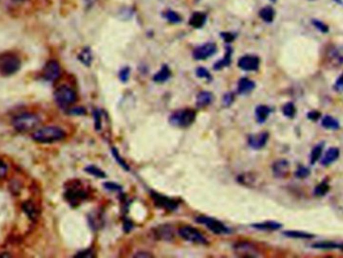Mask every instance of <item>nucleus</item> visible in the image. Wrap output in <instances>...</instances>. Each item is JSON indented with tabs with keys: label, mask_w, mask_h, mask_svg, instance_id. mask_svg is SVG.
I'll return each mask as SVG.
<instances>
[{
	"label": "nucleus",
	"mask_w": 343,
	"mask_h": 258,
	"mask_svg": "<svg viewBox=\"0 0 343 258\" xmlns=\"http://www.w3.org/2000/svg\"><path fill=\"white\" fill-rule=\"evenodd\" d=\"M89 197V191L80 180H73L65 185L64 198L73 207H78Z\"/></svg>",
	"instance_id": "1"
},
{
	"label": "nucleus",
	"mask_w": 343,
	"mask_h": 258,
	"mask_svg": "<svg viewBox=\"0 0 343 258\" xmlns=\"http://www.w3.org/2000/svg\"><path fill=\"white\" fill-rule=\"evenodd\" d=\"M65 137V132L57 126H46L37 129L33 134L32 138L38 143H54L62 140Z\"/></svg>",
	"instance_id": "2"
},
{
	"label": "nucleus",
	"mask_w": 343,
	"mask_h": 258,
	"mask_svg": "<svg viewBox=\"0 0 343 258\" xmlns=\"http://www.w3.org/2000/svg\"><path fill=\"white\" fill-rule=\"evenodd\" d=\"M21 67L19 57L12 52H4L0 54V74L10 76L16 73Z\"/></svg>",
	"instance_id": "3"
},
{
	"label": "nucleus",
	"mask_w": 343,
	"mask_h": 258,
	"mask_svg": "<svg viewBox=\"0 0 343 258\" xmlns=\"http://www.w3.org/2000/svg\"><path fill=\"white\" fill-rule=\"evenodd\" d=\"M77 98L76 91L68 85H61L54 91V100L62 109L72 106L77 101Z\"/></svg>",
	"instance_id": "4"
},
{
	"label": "nucleus",
	"mask_w": 343,
	"mask_h": 258,
	"mask_svg": "<svg viewBox=\"0 0 343 258\" xmlns=\"http://www.w3.org/2000/svg\"><path fill=\"white\" fill-rule=\"evenodd\" d=\"M40 118L37 115L24 113L16 116L12 121V125L15 130L25 133L37 128L40 125Z\"/></svg>",
	"instance_id": "5"
},
{
	"label": "nucleus",
	"mask_w": 343,
	"mask_h": 258,
	"mask_svg": "<svg viewBox=\"0 0 343 258\" xmlns=\"http://www.w3.org/2000/svg\"><path fill=\"white\" fill-rule=\"evenodd\" d=\"M196 120V111L194 109H182L175 111L169 117V122L174 127L187 128Z\"/></svg>",
	"instance_id": "6"
},
{
	"label": "nucleus",
	"mask_w": 343,
	"mask_h": 258,
	"mask_svg": "<svg viewBox=\"0 0 343 258\" xmlns=\"http://www.w3.org/2000/svg\"><path fill=\"white\" fill-rule=\"evenodd\" d=\"M196 222L205 225L207 227L209 230H211L212 232H214L215 234H227L230 233V229L228 227L225 226V224H223L221 221L212 218V217H208V216H198L196 218Z\"/></svg>",
	"instance_id": "7"
},
{
	"label": "nucleus",
	"mask_w": 343,
	"mask_h": 258,
	"mask_svg": "<svg viewBox=\"0 0 343 258\" xmlns=\"http://www.w3.org/2000/svg\"><path fill=\"white\" fill-rule=\"evenodd\" d=\"M179 235L186 241L197 244H208V240L196 228L191 226H183L179 229Z\"/></svg>",
	"instance_id": "8"
},
{
	"label": "nucleus",
	"mask_w": 343,
	"mask_h": 258,
	"mask_svg": "<svg viewBox=\"0 0 343 258\" xmlns=\"http://www.w3.org/2000/svg\"><path fill=\"white\" fill-rule=\"evenodd\" d=\"M151 195L153 197L155 204L162 209H166L169 211H175L179 207V202L172 199V198H169L165 195H162V194H160L158 192H154V191L151 192Z\"/></svg>",
	"instance_id": "9"
},
{
	"label": "nucleus",
	"mask_w": 343,
	"mask_h": 258,
	"mask_svg": "<svg viewBox=\"0 0 343 258\" xmlns=\"http://www.w3.org/2000/svg\"><path fill=\"white\" fill-rule=\"evenodd\" d=\"M61 74V68L57 61L49 60L42 69V77L47 81H55Z\"/></svg>",
	"instance_id": "10"
},
{
	"label": "nucleus",
	"mask_w": 343,
	"mask_h": 258,
	"mask_svg": "<svg viewBox=\"0 0 343 258\" xmlns=\"http://www.w3.org/2000/svg\"><path fill=\"white\" fill-rule=\"evenodd\" d=\"M216 51H217L216 44L209 42V43H206L197 47L193 52V56L197 60H204L214 55Z\"/></svg>",
	"instance_id": "11"
},
{
	"label": "nucleus",
	"mask_w": 343,
	"mask_h": 258,
	"mask_svg": "<svg viewBox=\"0 0 343 258\" xmlns=\"http://www.w3.org/2000/svg\"><path fill=\"white\" fill-rule=\"evenodd\" d=\"M259 65L260 59L255 55L242 56L238 61V66L244 71H257Z\"/></svg>",
	"instance_id": "12"
},
{
	"label": "nucleus",
	"mask_w": 343,
	"mask_h": 258,
	"mask_svg": "<svg viewBox=\"0 0 343 258\" xmlns=\"http://www.w3.org/2000/svg\"><path fill=\"white\" fill-rule=\"evenodd\" d=\"M290 164L286 159H279L272 165L273 174L277 178H285L289 174Z\"/></svg>",
	"instance_id": "13"
},
{
	"label": "nucleus",
	"mask_w": 343,
	"mask_h": 258,
	"mask_svg": "<svg viewBox=\"0 0 343 258\" xmlns=\"http://www.w3.org/2000/svg\"><path fill=\"white\" fill-rule=\"evenodd\" d=\"M154 235L159 240H165V241H171L174 239V228L169 224H162L154 228Z\"/></svg>",
	"instance_id": "14"
},
{
	"label": "nucleus",
	"mask_w": 343,
	"mask_h": 258,
	"mask_svg": "<svg viewBox=\"0 0 343 258\" xmlns=\"http://www.w3.org/2000/svg\"><path fill=\"white\" fill-rule=\"evenodd\" d=\"M268 139H269V133L261 132L258 134L250 135L248 138V144L251 148L255 150H259V149H262L266 145Z\"/></svg>",
	"instance_id": "15"
},
{
	"label": "nucleus",
	"mask_w": 343,
	"mask_h": 258,
	"mask_svg": "<svg viewBox=\"0 0 343 258\" xmlns=\"http://www.w3.org/2000/svg\"><path fill=\"white\" fill-rule=\"evenodd\" d=\"M234 249L240 257H256L255 248L249 242H239L234 245Z\"/></svg>",
	"instance_id": "16"
},
{
	"label": "nucleus",
	"mask_w": 343,
	"mask_h": 258,
	"mask_svg": "<svg viewBox=\"0 0 343 258\" xmlns=\"http://www.w3.org/2000/svg\"><path fill=\"white\" fill-rule=\"evenodd\" d=\"M255 82L248 79V78H241L238 82V86H237V91L239 94L245 95L250 93L251 91L254 90L255 88Z\"/></svg>",
	"instance_id": "17"
},
{
	"label": "nucleus",
	"mask_w": 343,
	"mask_h": 258,
	"mask_svg": "<svg viewBox=\"0 0 343 258\" xmlns=\"http://www.w3.org/2000/svg\"><path fill=\"white\" fill-rule=\"evenodd\" d=\"M214 100V95L209 92V91H201L198 95H197V99H196V104L199 108H203V107H207L209 106Z\"/></svg>",
	"instance_id": "18"
},
{
	"label": "nucleus",
	"mask_w": 343,
	"mask_h": 258,
	"mask_svg": "<svg viewBox=\"0 0 343 258\" xmlns=\"http://www.w3.org/2000/svg\"><path fill=\"white\" fill-rule=\"evenodd\" d=\"M253 228L258 230H264V231H274L278 230L282 227V224L276 221H265L261 223H254L251 225Z\"/></svg>",
	"instance_id": "19"
},
{
	"label": "nucleus",
	"mask_w": 343,
	"mask_h": 258,
	"mask_svg": "<svg viewBox=\"0 0 343 258\" xmlns=\"http://www.w3.org/2000/svg\"><path fill=\"white\" fill-rule=\"evenodd\" d=\"M339 154H340L339 148H337V147H331V148H329V149L326 151L324 157L322 158L321 164L324 165V166L330 165L331 163H333L334 161H336V160L338 159Z\"/></svg>",
	"instance_id": "20"
},
{
	"label": "nucleus",
	"mask_w": 343,
	"mask_h": 258,
	"mask_svg": "<svg viewBox=\"0 0 343 258\" xmlns=\"http://www.w3.org/2000/svg\"><path fill=\"white\" fill-rule=\"evenodd\" d=\"M328 58L334 66L342 65L343 64V46H338L332 49L330 51Z\"/></svg>",
	"instance_id": "21"
},
{
	"label": "nucleus",
	"mask_w": 343,
	"mask_h": 258,
	"mask_svg": "<svg viewBox=\"0 0 343 258\" xmlns=\"http://www.w3.org/2000/svg\"><path fill=\"white\" fill-rule=\"evenodd\" d=\"M271 113V108L266 105H258L255 109V115L258 123H264Z\"/></svg>",
	"instance_id": "22"
},
{
	"label": "nucleus",
	"mask_w": 343,
	"mask_h": 258,
	"mask_svg": "<svg viewBox=\"0 0 343 258\" xmlns=\"http://www.w3.org/2000/svg\"><path fill=\"white\" fill-rule=\"evenodd\" d=\"M171 77V70L168 67V65H163L162 68L160 69V71L154 75L153 79L155 82L158 83H163L166 82L169 78Z\"/></svg>",
	"instance_id": "23"
},
{
	"label": "nucleus",
	"mask_w": 343,
	"mask_h": 258,
	"mask_svg": "<svg viewBox=\"0 0 343 258\" xmlns=\"http://www.w3.org/2000/svg\"><path fill=\"white\" fill-rule=\"evenodd\" d=\"M283 234L287 237H290V238H299V239H312V238H314L313 234H311L309 232H305V231H298V230L284 231Z\"/></svg>",
	"instance_id": "24"
},
{
	"label": "nucleus",
	"mask_w": 343,
	"mask_h": 258,
	"mask_svg": "<svg viewBox=\"0 0 343 258\" xmlns=\"http://www.w3.org/2000/svg\"><path fill=\"white\" fill-rule=\"evenodd\" d=\"M321 124L326 129H333V130H335V129H339V127H340L339 122L335 118H333L332 116H329V115H326V116L323 117V119L321 121Z\"/></svg>",
	"instance_id": "25"
},
{
	"label": "nucleus",
	"mask_w": 343,
	"mask_h": 258,
	"mask_svg": "<svg viewBox=\"0 0 343 258\" xmlns=\"http://www.w3.org/2000/svg\"><path fill=\"white\" fill-rule=\"evenodd\" d=\"M206 22V15L201 12L195 13L190 20V24L195 28H201Z\"/></svg>",
	"instance_id": "26"
},
{
	"label": "nucleus",
	"mask_w": 343,
	"mask_h": 258,
	"mask_svg": "<svg viewBox=\"0 0 343 258\" xmlns=\"http://www.w3.org/2000/svg\"><path fill=\"white\" fill-rule=\"evenodd\" d=\"M23 209L26 212V214L28 215V217L31 220H36L38 217V210L37 207L32 203V202H25L23 204Z\"/></svg>",
	"instance_id": "27"
},
{
	"label": "nucleus",
	"mask_w": 343,
	"mask_h": 258,
	"mask_svg": "<svg viewBox=\"0 0 343 258\" xmlns=\"http://www.w3.org/2000/svg\"><path fill=\"white\" fill-rule=\"evenodd\" d=\"M79 59L82 61V63H84L87 66H90L92 61H93V54L90 48H84L81 53L79 54Z\"/></svg>",
	"instance_id": "28"
},
{
	"label": "nucleus",
	"mask_w": 343,
	"mask_h": 258,
	"mask_svg": "<svg viewBox=\"0 0 343 258\" xmlns=\"http://www.w3.org/2000/svg\"><path fill=\"white\" fill-rule=\"evenodd\" d=\"M260 16L261 18L266 21V22H272L274 19V16H275V12H274V9L270 6H266L264 8L261 9L260 11Z\"/></svg>",
	"instance_id": "29"
},
{
	"label": "nucleus",
	"mask_w": 343,
	"mask_h": 258,
	"mask_svg": "<svg viewBox=\"0 0 343 258\" xmlns=\"http://www.w3.org/2000/svg\"><path fill=\"white\" fill-rule=\"evenodd\" d=\"M85 171L88 172L89 174H92L93 176H96L98 178H106L107 177V174L105 173V172L101 168H99L95 165H90V166L86 167Z\"/></svg>",
	"instance_id": "30"
},
{
	"label": "nucleus",
	"mask_w": 343,
	"mask_h": 258,
	"mask_svg": "<svg viewBox=\"0 0 343 258\" xmlns=\"http://www.w3.org/2000/svg\"><path fill=\"white\" fill-rule=\"evenodd\" d=\"M323 142L317 144L311 151V154H310V163L311 164H315L317 162V160L320 158L321 154H322V149H323Z\"/></svg>",
	"instance_id": "31"
},
{
	"label": "nucleus",
	"mask_w": 343,
	"mask_h": 258,
	"mask_svg": "<svg viewBox=\"0 0 343 258\" xmlns=\"http://www.w3.org/2000/svg\"><path fill=\"white\" fill-rule=\"evenodd\" d=\"M313 248L317 249H334V248H340V244L333 242V241H322V242H317L311 245Z\"/></svg>",
	"instance_id": "32"
},
{
	"label": "nucleus",
	"mask_w": 343,
	"mask_h": 258,
	"mask_svg": "<svg viewBox=\"0 0 343 258\" xmlns=\"http://www.w3.org/2000/svg\"><path fill=\"white\" fill-rule=\"evenodd\" d=\"M231 54H232V50L229 48V49L227 50V53H226L225 57H224L222 60L218 61V62L214 65V69H215V70H220V69H222V68H224V67H226V66H229L230 63H231Z\"/></svg>",
	"instance_id": "33"
},
{
	"label": "nucleus",
	"mask_w": 343,
	"mask_h": 258,
	"mask_svg": "<svg viewBox=\"0 0 343 258\" xmlns=\"http://www.w3.org/2000/svg\"><path fill=\"white\" fill-rule=\"evenodd\" d=\"M329 184L326 180H323L322 182H320L314 189V195L315 196H324L328 193L329 191Z\"/></svg>",
	"instance_id": "34"
},
{
	"label": "nucleus",
	"mask_w": 343,
	"mask_h": 258,
	"mask_svg": "<svg viewBox=\"0 0 343 258\" xmlns=\"http://www.w3.org/2000/svg\"><path fill=\"white\" fill-rule=\"evenodd\" d=\"M282 111H283V114L288 117V118H293L296 114V108H295V105L293 102H288L286 103L283 108H282Z\"/></svg>",
	"instance_id": "35"
},
{
	"label": "nucleus",
	"mask_w": 343,
	"mask_h": 258,
	"mask_svg": "<svg viewBox=\"0 0 343 258\" xmlns=\"http://www.w3.org/2000/svg\"><path fill=\"white\" fill-rule=\"evenodd\" d=\"M112 153H113L114 159L116 160V162H117L123 169H125L126 171H128V170H129V166H128V165L125 163V161L120 157V155L118 154L117 149H116V148H113V149H112Z\"/></svg>",
	"instance_id": "36"
},
{
	"label": "nucleus",
	"mask_w": 343,
	"mask_h": 258,
	"mask_svg": "<svg viewBox=\"0 0 343 258\" xmlns=\"http://www.w3.org/2000/svg\"><path fill=\"white\" fill-rule=\"evenodd\" d=\"M196 74H197V76L199 78H205V79H207L208 81H211L213 79L211 74H210V72L206 68H204V67H199L197 69V71H196Z\"/></svg>",
	"instance_id": "37"
},
{
	"label": "nucleus",
	"mask_w": 343,
	"mask_h": 258,
	"mask_svg": "<svg viewBox=\"0 0 343 258\" xmlns=\"http://www.w3.org/2000/svg\"><path fill=\"white\" fill-rule=\"evenodd\" d=\"M309 175H310V170L304 166H299V168L295 172V176L297 178H306Z\"/></svg>",
	"instance_id": "38"
},
{
	"label": "nucleus",
	"mask_w": 343,
	"mask_h": 258,
	"mask_svg": "<svg viewBox=\"0 0 343 258\" xmlns=\"http://www.w3.org/2000/svg\"><path fill=\"white\" fill-rule=\"evenodd\" d=\"M234 100H235V94L233 92L226 93L223 97V105L225 107H229L234 102Z\"/></svg>",
	"instance_id": "39"
},
{
	"label": "nucleus",
	"mask_w": 343,
	"mask_h": 258,
	"mask_svg": "<svg viewBox=\"0 0 343 258\" xmlns=\"http://www.w3.org/2000/svg\"><path fill=\"white\" fill-rule=\"evenodd\" d=\"M104 187L110 191H121L122 187L114 182H106L104 183Z\"/></svg>",
	"instance_id": "40"
},
{
	"label": "nucleus",
	"mask_w": 343,
	"mask_h": 258,
	"mask_svg": "<svg viewBox=\"0 0 343 258\" xmlns=\"http://www.w3.org/2000/svg\"><path fill=\"white\" fill-rule=\"evenodd\" d=\"M95 119H96V129L97 131H100L102 128H103V120H102V112L100 110H96L95 111Z\"/></svg>",
	"instance_id": "41"
},
{
	"label": "nucleus",
	"mask_w": 343,
	"mask_h": 258,
	"mask_svg": "<svg viewBox=\"0 0 343 258\" xmlns=\"http://www.w3.org/2000/svg\"><path fill=\"white\" fill-rule=\"evenodd\" d=\"M334 89L337 92H343V73L337 78V80L334 84Z\"/></svg>",
	"instance_id": "42"
},
{
	"label": "nucleus",
	"mask_w": 343,
	"mask_h": 258,
	"mask_svg": "<svg viewBox=\"0 0 343 258\" xmlns=\"http://www.w3.org/2000/svg\"><path fill=\"white\" fill-rule=\"evenodd\" d=\"M166 17L171 22H175L176 23V22H180L181 21V17L177 13H175L174 11H168L166 13Z\"/></svg>",
	"instance_id": "43"
},
{
	"label": "nucleus",
	"mask_w": 343,
	"mask_h": 258,
	"mask_svg": "<svg viewBox=\"0 0 343 258\" xmlns=\"http://www.w3.org/2000/svg\"><path fill=\"white\" fill-rule=\"evenodd\" d=\"M312 23L314 24V26L318 29V30H320L321 32H323V33H326V32H328V26L327 25H325L323 22H321V21H319V20H313L312 21Z\"/></svg>",
	"instance_id": "44"
},
{
	"label": "nucleus",
	"mask_w": 343,
	"mask_h": 258,
	"mask_svg": "<svg viewBox=\"0 0 343 258\" xmlns=\"http://www.w3.org/2000/svg\"><path fill=\"white\" fill-rule=\"evenodd\" d=\"M129 73L130 72H129V68L128 67H125V68L121 69L120 72H119V79H120V81L121 82H126L128 77H129Z\"/></svg>",
	"instance_id": "45"
},
{
	"label": "nucleus",
	"mask_w": 343,
	"mask_h": 258,
	"mask_svg": "<svg viewBox=\"0 0 343 258\" xmlns=\"http://www.w3.org/2000/svg\"><path fill=\"white\" fill-rule=\"evenodd\" d=\"M7 171H8V167L6 163H4L2 160H0V178L5 177V175L7 174Z\"/></svg>",
	"instance_id": "46"
},
{
	"label": "nucleus",
	"mask_w": 343,
	"mask_h": 258,
	"mask_svg": "<svg viewBox=\"0 0 343 258\" xmlns=\"http://www.w3.org/2000/svg\"><path fill=\"white\" fill-rule=\"evenodd\" d=\"M307 117H308V119H310V120L317 121V120H318V119L321 117V113H320L319 111L312 110V111H309V112H308Z\"/></svg>",
	"instance_id": "47"
},
{
	"label": "nucleus",
	"mask_w": 343,
	"mask_h": 258,
	"mask_svg": "<svg viewBox=\"0 0 343 258\" xmlns=\"http://www.w3.org/2000/svg\"><path fill=\"white\" fill-rule=\"evenodd\" d=\"M70 113L75 114V115H84L86 114V109L83 107H78V108H74L70 110Z\"/></svg>",
	"instance_id": "48"
},
{
	"label": "nucleus",
	"mask_w": 343,
	"mask_h": 258,
	"mask_svg": "<svg viewBox=\"0 0 343 258\" xmlns=\"http://www.w3.org/2000/svg\"><path fill=\"white\" fill-rule=\"evenodd\" d=\"M95 253L90 249V250H86V251H83L79 254L76 255V257H94Z\"/></svg>",
	"instance_id": "49"
},
{
	"label": "nucleus",
	"mask_w": 343,
	"mask_h": 258,
	"mask_svg": "<svg viewBox=\"0 0 343 258\" xmlns=\"http://www.w3.org/2000/svg\"><path fill=\"white\" fill-rule=\"evenodd\" d=\"M222 36L224 37V39H225L226 42H231V41H233V39L235 38V36H234V35H231L230 33H223Z\"/></svg>",
	"instance_id": "50"
},
{
	"label": "nucleus",
	"mask_w": 343,
	"mask_h": 258,
	"mask_svg": "<svg viewBox=\"0 0 343 258\" xmlns=\"http://www.w3.org/2000/svg\"><path fill=\"white\" fill-rule=\"evenodd\" d=\"M133 257H153V255L151 253H147V252H139V253H136L134 254Z\"/></svg>",
	"instance_id": "51"
},
{
	"label": "nucleus",
	"mask_w": 343,
	"mask_h": 258,
	"mask_svg": "<svg viewBox=\"0 0 343 258\" xmlns=\"http://www.w3.org/2000/svg\"><path fill=\"white\" fill-rule=\"evenodd\" d=\"M123 228H124V230H125L126 232H128V231H129V230L132 228V223H131L129 220H126V221L124 222Z\"/></svg>",
	"instance_id": "52"
},
{
	"label": "nucleus",
	"mask_w": 343,
	"mask_h": 258,
	"mask_svg": "<svg viewBox=\"0 0 343 258\" xmlns=\"http://www.w3.org/2000/svg\"><path fill=\"white\" fill-rule=\"evenodd\" d=\"M340 249L343 251V244H340Z\"/></svg>",
	"instance_id": "53"
},
{
	"label": "nucleus",
	"mask_w": 343,
	"mask_h": 258,
	"mask_svg": "<svg viewBox=\"0 0 343 258\" xmlns=\"http://www.w3.org/2000/svg\"><path fill=\"white\" fill-rule=\"evenodd\" d=\"M14 1H24V0H14Z\"/></svg>",
	"instance_id": "54"
},
{
	"label": "nucleus",
	"mask_w": 343,
	"mask_h": 258,
	"mask_svg": "<svg viewBox=\"0 0 343 258\" xmlns=\"http://www.w3.org/2000/svg\"><path fill=\"white\" fill-rule=\"evenodd\" d=\"M272 1H275V0H272Z\"/></svg>",
	"instance_id": "55"
}]
</instances>
